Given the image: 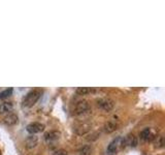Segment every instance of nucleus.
<instances>
[{"label": "nucleus", "mask_w": 165, "mask_h": 155, "mask_svg": "<svg viewBox=\"0 0 165 155\" xmlns=\"http://www.w3.org/2000/svg\"><path fill=\"white\" fill-rule=\"evenodd\" d=\"M41 94H42V91L40 89H33V90H31L25 96L24 100H23V105L26 107H33L38 101V99L40 98Z\"/></svg>", "instance_id": "obj_1"}, {"label": "nucleus", "mask_w": 165, "mask_h": 155, "mask_svg": "<svg viewBox=\"0 0 165 155\" xmlns=\"http://www.w3.org/2000/svg\"><path fill=\"white\" fill-rule=\"evenodd\" d=\"M97 107L104 112H109L115 107V101L110 98H106V97L100 98L97 100Z\"/></svg>", "instance_id": "obj_2"}, {"label": "nucleus", "mask_w": 165, "mask_h": 155, "mask_svg": "<svg viewBox=\"0 0 165 155\" xmlns=\"http://www.w3.org/2000/svg\"><path fill=\"white\" fill-rule=\"evenodd\" d=\"M90 110V105L87 100H80L74 105L73 114L74 115H82Z\"/></svg>", "instance_id": "obj_3"}, {"label": "nucleus", "mask_w": 165, "mask_h": 155, "mask_svg": "<svg viewBox=\"0 0 165 155\" xmlns=\"http://www.w3.org/2000/svg\"><path fill=\"white\" fill-rule=\"evenodd\" d=\"M44 129V125L42 123H39V122H32V123L28 124L26 127V130L30 134H35L39 133L42 130Z\"/></svg>", "instance_id": "obj_4"}, {"label": "nucleus", "mask_w": 165, "mask_h": 155, "mask_svg": "<svg viewBox=\"0 0 165 155\" xmlns=\"http://www.w3.org/2000/svg\"><path fill=\"white\" fill-rule=\"evenodd\" d=\"M121 136H118V138H113V141H111L110 143L108 144V146H107L106 148V153L108 155H113L115 154L116 152H117L118 148H119V146L121 145Z\"/></svg>", "instance_id": "obj_5"}, {"label": "nucleus", "mask_w": 165, "mask_h": 155, "mask_svg": "<svg viewBox=\"0 0 165 155\" xmlns=\"http://www.w3.org/2000/svg\"><path fill=\"white\" fill-rule=\"evenodd\" d=\"M121 145L122 147H136L137 145V138L133 134H129L125 138H121Z\"/></svg>", "instance_id": "obj_6"}, {"label": "nucleus", "mask_w": 165, "mask_h": 155, "mask_svg": "<svg viewBox=\"0 0 165 155\" xmlns=\"http://www.w3.org/2000/svg\"><path fill=\"white\" fill-rule=\"evenodd\" d=\"M60 138H61V132L58 130H50L44 133V140L49 143L58 141Z\"/></svg>", "instance_id": "obj_7"}, {"label": "nucleus", "mask_w": 165, "mask_h": 155, "mask_svg": "<svg viewBox=\"0 0 165 155\" xmlns=\"http://www.w3.org/2000/svg\"><path fill=\"white\" fill-rule=\"evenodd\" d=\"M91 130V124L90 123H80L77 126H75L74 131L78 136H84V134L88 133Z\"/></svg>", "instance_id": "obj_8"}, {"label": "nucleus", "mask_w": 165, "mask_h": 155, "mask_svg": "<svg viewBox=\"0 0 165 155\" xmlns=\"http://www.w3.org/2000/svg\"><path fill=\"white\" fill-rule=\"evenodd\" d=\"M38 144V138L34 134H30L29 136H27L25 140V146L28 149H33L37 146Z\"/></svg>", "instance_id": "obj_9"}, {"label": "nucleus", "mask_w": 165, "mask_h": 155, "mask_svg": "<svg viewBox=\"0 0 165 155\" xmlns=\"http://www.w3.org/2000/svg\"><path fill=\"white\" fill-rule=\"evenodd\" d=\"M18 121H19L18 115H16V114H14V113H10V114H8V115H6L3 119V122L8 126L16 125V124L18 123Z\"/></svg>", "instance_id": "obj_10"}, {"label": "nucleus", "mask_w": 165, "mask_h": 155, "mask_svg": "<svg viewBox=\"0 0 165 155\" xmlns=\"http://www.w3.org/2000/svg\"><path fill=\"white\" fill-rule=\"evenodd\" d=\"M155 134L153 133V131L151 130V128L146 127L140 132V138H142L143 141H154Z\"/></svg>", "instance_id": "obj_11"}, {"label": "nucleus", "mask_w": 165, "mask_h": 155, "mask_svg": "<svg viewBox=\"0 0 165 155\" xmlns=\"http://www.w3.org/2000/svg\"><path fill=\"white\" fill-rule=\"evenodd\" d=\"M12 109H14V103L12 102H10V101L2 102L1 105H0V115L9 113V112L12 111Z\"/></svg>", "instance_id": "obj_12"}, {"label": "nucleus", "mask_w": 165, "mask_h": 155, "mask_svg": "<svg viewBox=\"0 0 165 155\" xmlns=\"http://www.w3.org/2000/svg\"><path fill=\"white\" fill-rule=\"evenodd\" d=\"M117 127H118V125L116 122L108 121L104 124V126H103V130H104V132H106V133H111V132H113L116 129H117Z\"/></svg>", "instance_id": "obj_13"}, {"label": "nucleus", "mask_w": 165, "mask_h": 155, "mask_svg": "<svg viewBox=\"0 0 165 155\" xmlns=\"http://www.w3.org/2000/svg\"><path fill=\"white\" fill-rule=\"evenodd\" d=\"M75 92L78 95H87L89 93L94 92V89L90 88V87H78V88H76Z\"/></svg>", "instance_id": "obj_14"}, {"label": "nucleus", "mask_w": 165, "mask_h": 155, "mask_svg": "<svg viewBox=\"0 0 165 155\" xmlns=\"http://www.w3.org/2000/svg\"><path fill=\"white\" fill-rule=\"evenodd\" d=\"M80 155H91L92 154V147L90 145H85L78 151Z\"/></svg>", "instance_id": "obj_15"}, {"label": "nucleus", "mask_w": 165, "mask_h": 155, "mask_svg": "<svg viewBox=\"0 0 165 155\" xmlns=\"http://www.w3.org/2000/svg\"><path fill=\"white\" fill-rule=\"evenodd\" d=\"M154 142H155V147H157V148H162L163 145H164V138H163L162 136H155Z\"/></svg>", "instance_id": "obj_16"}, {"label": "nucleus", "mask_w": 165, "mask_h": 155, "mask_svg": "<svg viewBox=\"0 0 165 155\" xmlns=\"http://www.w3.org/2000/svg\"><path fill=\"white\" fill-rule=\"evenodd\" d=\"M11 93H12V89H11V88H10V89H6V90H4L3 92L0 93V99L5 98V97L9 96V95L11 94Z\"/></svg>", "instance_id": "obj_17"}, {"label": "nucleus", "mask_w": 165, "mask_h": 155, "mask_svg": "<svg viewBox=\"0 0 165 155\" xmlns=\"http://www.w3.org/2000/svg\"><path fill=\"white\" fill-rule=\"evenodd\" d=\"M53 155H68V152L64 149H58V150L54 151Z\"/></svg>", "instance_id": "obj_18"}, {"label": "nucleus", "mask_w": 165, "mask_h": 155, "mask_svg": "<svg viewBox=\"0 0 165 155\" xmlns=\"http://www.w3.org/2000/svg\"><path fill=\"white\" fill-rule=\"evenodd\" d=\"M0 155H1V151H0Z\"/></svg>", "instance_id": "obj_19"}]
</instances>
